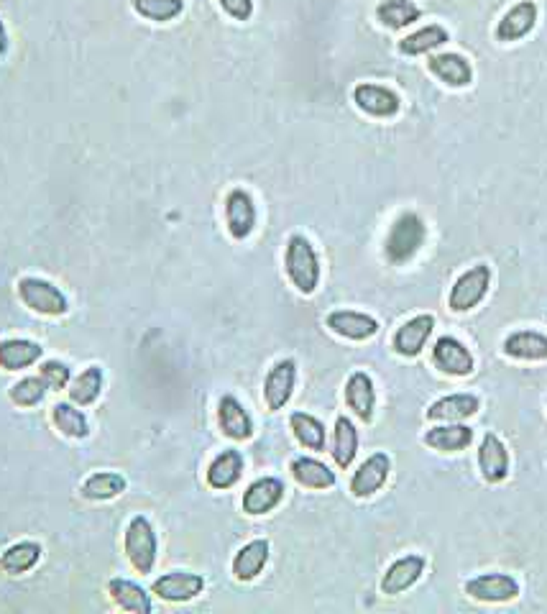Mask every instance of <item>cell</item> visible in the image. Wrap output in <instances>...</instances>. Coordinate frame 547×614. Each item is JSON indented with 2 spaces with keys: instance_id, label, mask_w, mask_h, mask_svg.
I'll list each match as a JSON object with an SVG mask.
<instances>
[{
  "instance_id": "obj_6",
  "label": "cell",
  "mask_w": 547,
  "mask_h": 614,
  "mask_svg": "<svg viewBox=\"0 0 547 614\" xmlns=\"http://www.w3.org/2000/svg\"><path fill=\"white\" fill-rule=\"evenodd\" d=\"M225 221H228V231L233 238L243 241L251 236L256 226V205L254 197L248 195L246 190H231L225 197Z\"/></svg>"
},
{
  "instance_id": "obj_21",
  "label": "cell",
  "mask_w": 547,
  "mask_h": 614,
  "mask_svg": "<svg viewBox=\"0 0 547 614\" xmlns=\"http://www.w3.org/2000/svg\"><path fill=\"white\" fill-rule=\"evenodd\" d=\"M432 328H435V318L432 315H417V318H412L409 323H404L402 328L397 331V336H394V351L402 356H417L422 351V346L427 343V338H430Z\"/></svg>"
},
{
  "instance_id": "obj_41",
  "label": "cell",
  "mask_w": 547,
  "mask_h": 614,
  "mask_svg": "<svg viewBox=\"0 0 547 614\" xmlns=\"http://www.w3.org/2000/svg\"><path fill=\"white\" fill-rule=\"evenodd\" d=\"M220 8H223L228 16H233L236 21H248L251 13H254V0H218Z\"/></svg>"
},
{
  "instance_id": "obj_15",
  "label": "cell",
  "mask_w": 547,
  "mask_h": 614,
  "mask_svg": "<svg viewBox=\"0 0 547 614\" xmlns=\"http://www.w3.org/2000/svg\"><path fill=\"white\" fill-rule=\"evenodd\" d=\"M537 24V6L532 0H522L514 8L504 13V18L496 26V39L499 41H517L530 34Z\"/></svg>"
},
{
  "instance_id": "obj_29",
  "label": "cell",
  "mask_w": 547,
  "mask_h": 614,
  "mask_svg": "<svg viewBox=\"0 0 547 614\" xmlns=\"http://www.w3.org/2000/svg\"><path fill=\"white\" fill-rule=\"evenodd\" d=\"M52 423L54 428H57L62 435H67V438H77V441H82V438L90 435L87 418L77 410L75 402H57V405L52 407Z\"/></svg>"
},
{
  "instance_id": "obj_25",
  "label": "cell",
  "mask_w": 547,
  "mask_h": 614,
  "mask_svg": "<svg viewBox=\"0 0 547 614\" xmlns=\"http://www.w3.org/2000/svg\"><path fill=\"white\" fill-rule=\"evenodd\" d=\"M504 354L522 361H545L547 359V336L535 331H517L504 341Z\"/></svg>"
},
{
  "instance_id": "obj_38",
  "label": "cell",
  "mask_w": 547,
  "mask_h": 614,
  "mask_svg": "<svg viewBox=\"0 0 547 614\" xmlns=\"http://www.w3.org/2000/svg\"><path fill=\"white\" fill-rule=\"evenodd\" d=\"M47 392L49 387L41 377H24L8 389V397H11V402L16 407H36L44 402Z\"/></svg>"
},
{
  "instance_id": "obj_1",
  "label": "cell",
  "mask_w": 547,
  "mask_h": 614,
  "mask_svg": "<svg viewBox=\"0 0 547 614\" xmlns=\"http://www.w3.org/2000/svg\"><path fill=\"white\" fill-rule=\"evenodd\" d=\"M284 267H287L289 279L302 295H312L320 282V259H317L315 249L305 236L294 233L287 244V254H284Z\"/></svg>"
},
{
  "instance_id": "obj_33",
  "label": "cell",
  "mask_w": 547,
  "mask_h": 614,
  "mask_svg": "<svg viewBox=\"0 0 547 614\" xmlns=\"http://www.w3.org/2000/svg\"><path fill=\"white\" fill-rule=\"evenodd\" d=\"M126 489V479L116 471H98L82 484V497L93 499V502H105L113 499Z\"/></svg>"
},
{
  "instance_id": "obj_12",
  "label": "cell",
  "mask_w": 547,
  "mask_h": 614,
  "mask_svg": "<svg viewBox=\"0 0 547 614\" xmlns=\"http://www.w3.org/2000/svg\"><path fill=\"white\" fill-rule=\"evenodd\" d=\"M432 359L438 364V369H443L450 377H468L473 371V356L461 341L445 336L435 343L432 348Z\"/></svg>"
},
{
  "instance_id": "obj_27",
  "label": "cell",
  "mask_w": 547,
  "mask_h": 614,
  "mask_svg": "<svg viewBox=\"0 0 547 614\" xmlns=\"http://www.w3.org/2000/svg\"><path fill=\"white\" fill-rule=\"evenodd\" d=\"M481 402L473 394H450L443 397L435 405L427 410V418L430 420H466L471 415H476Z\"/></svg>"
},
{
  "instance_id": "obj_42",
  "label": "cell",
  "mask_w": 547,
  "mask_h": 614,
  "mask_svg": "<svg viewBox=\"0 0 547 614\" xmlns=\"http://www.w3.org/2000/svg\"><path fill=\"white\" fill-rule=\"evenodd\" d=\"M8 54V31L6 24H3V18H0V59Z\"/></svg>"
},
{
  "instance_id": "obj_5",
  "label": "cell",
  "mask_w": 547,
  "mask_h": 614,
  "mask_svg": "<svg viewBox=\"0 0 547 614\" xmlns=\"http://www.w3.org/2000/svg\"><path fill=\"white\" fill-rule=\"evenodd\" d=\"M489 284H491V269L486 267V264H478V267L468 269L463 277H458V282H455L453 290H450L448 297L450 310H455V313L473 310V307L486 297Z\"/></svg>"
},
{
  "instance_id": "obj_32",
  "label": "cell",
  "mask_w": 547,
  "mask_h": 614,
  "mask_svg": "<svg viewBox=\"0 0 547 614\" xmlns=\"http://www.w3.org/2000/svg\"><path fill=\"white\" fill-rule=\"evenodd\" d=\"M473 430L466 425H450V428H432L427 430L425 443L435 451H463L471 446Z\"/></svg>"
},
{
  "instance_id": "obj_28",
  "label": "cell",
  "mask_w": 547,
  "mask_h": 614,
  "mask_svg": "<svg viewBox=\"0 0 547 614\" xmlns=\"http://www.w3.org/2000/svg\"><path fill=\"white\" fill-rule=\"evenodd\" d=\"M243 474V458L238 451H223L208 469V484L213 489H231Z\"/></svg>"
},
{
  "instance_id": "obj_7",
  "label": "cell",
  "mask_w": 547,
  "mask_h": 614,
  "mask_svg": "<svg viewBox=\"0 0 547 614\" xmlns=\"http://www.w3.org/2000/svg\"><path fill=\"white\" fill-rule=\"evenodd\" d=\"M353 103H356L363 113H369V116L376 118H392L397 116L399 108H402L397 93H392L389 87L369 85V82H363V85H358L356 90H353Z\"/></svg>"
},
{
  "instance_id": "obj_24",
  "label": "cell",
  "mask_w": 547,
  "mask_h": 614,
  "mask_svg": "<svg viewBox=\"0 0 547 614\" xmlns=\"http://www.w3.org/2000/svg\"><path fill=\"white\" fill-rule=\"evenodd\" d=\"M108 594H110V599L118 604V607L126 609V612H131V614H151V609H154L149 594H146V591L141 589L136 581L113 579L108 584Z\"/></svg>"
},
{
  "instance_id": "obj_2",
  "label": "cell",
  "mask_w": 547,
  "mask_h": 614,
  "mask_svg": "<svg viewBox=\"0 0 547 614\" xmlns=\"http://www.w3.org/2000/svg\"><path fill=\"white\" fill-rule=\"evenodd\" d=\"M16 292L18 300L39 315L59 318V315H67V310H70V302H67L64 292L59 290L57 284L49 282V279L21 277L16 284Z\"/></svg>"
},
{
  "instance_id": "obj_34",
  "label": "cell",
  "mask_w": 547,
  "mask_h": 614,
  "mask_svg": "<svg viewBox=\"0 0 547 614\" xmlns=\"http://www.w3.org/2000/svg\"><path fill=\"white\" fill-rule=\"evenodd\" d=\"M100 392H103V369L100 366H90L70 382V400L80 407L93 405Z\"/></svg>"
},
{
  "instance_id": "obj_10",
  "label": "cell",
  "mask_w": 547,
  "mask_h": 614,
  "mask_svg": "<svg viewBox=\"0 0 547 614\" xmlns=\"http://www.w3.org/2000/svg\"><path fill=\"white\" fill-rule=\"evenodd\" d=\"M389 471H392V461H389L386 453H374V456L366 458L361 464V469H358L351 479L353 497L366 499L371 497V494L379 492V489L384 487Z\"/></svg>"
},
{
  "instance_id": "obj_14",
  "label": "cell",
  "mask_w": 547,
  "mask_h": 614,
  "mask_svg": "<svg viewBox=\"0 0 547 614\" xmlns=\"http://www.w3.org/2000/svg\"><path fill=\"white\" fill-rule=\"evenodd\" d=\"M41 543L36 540H18V543L8 545L6 551L0 553V571L8 576H24L34 571L41 561Z\"/></svg>"
},
{
  "instance_id": "obj_18",
  "label": "cell",
  "mask_w": 547,
  "mask_h": 614,
  "mask_svg": "<svg viewBox=\"0 0 547 614\" xmlns=\"http://www.w3.org/2000/svg\"><path fill=\"white\" fill-rule=\"evenodd\" d=\"M328 328L338 336L351 338V341H366V338L376 336L379 323L371 315L353 313V310H335V313L328 315Z\"/></svg>"
},
{
  "instance_id": "obj_30",
  "label": "cell",
  "mask_w": 547,
  "mask_h": 614,
  "mask_svg": "<svg viewBox=\"0 0 547 614\" xmlns=\"http://www.w3.org/2000/svg\"><path fill=\"white\" fill-rule=\"evenodd\" d=\"M292 476L297 484L307 489H330L335 484V474L315 458H297L292 461Z\"/></svg>"
},
{
  "instance_id": "obj_8",
  "label": "cell",
  "mask_w": 547,
  "mask_h": 614,
  "mask_svg": "<svg viewBox=\"0 0 547 614\" xmlns=\"http://www.w3.org/2000/svg\"><path fill=\"white\" fill-rule=\"evenodd\" d=\"M297 382V364L292 359H284L274 364V369L266 374L264 382V400L269 410H282L289 402Z\"/></svg>"
},
{
  "instance_id": "obj_3",
  "label": "cell",
  "mask_w": 547,
  "mask_h": 614,
  "mask_svg": "<svg viewBox=\"0 0 547 614\" xmlns=\"http://www.w3.org/2000/svg\"><path fill=\"white\" fill-rule=\"evenodd\" d=\"M422 241H425V223L417 213H404L394 221L392 231L386 236L384 254L392 264H404L420 251Z\"/></svg>"
},
{
  "instance_id": "obj_16",
  "label": "cell",
  "mask_w": 547,
  "mask_h": 614,
  "mask_svg": "<svg viewBox=\"0 0 547 614\" xmlns=\"http://www.w3.org/2000/svg\"><path fill=\"white\" fill-rule=\"evenodd\" d=\"M422 571H425V558L422 556L399 558V561H394L392 566H389V571H386L384 579H381V591L389 594V597L402 594V591H407L409 586L417 584Z\"/></svg>"
},
{
  "instance_id": "obj_13",
  "label": "cell",
  "mask_w": 547,
  "mask_h": 614,
  "mask_svg": "<svg viewBox=\"0 0 547 614\" xmlns=\"http://www.w3.org/2000/svg\"><path fill=\"white\" fill-rule=\"evenodd\" d=\"M284 484L274 476H264V479L254 481L243 494V512L246 515H266L282 502Z\"/></svg>"
},
{
  "instance_id": "obj_9",
  "label": "cell",
  "mask_w": 547,
  "mask_h": 614,
  "mask_svg": "<svg viewBox=\"0 0 547 614\" xmlns=\"http://www.w3.org/2000/svg\"><path fill=\"white\" fill-rule=\"evenodd\" d=\"M205 586V579L200 574H190V571H172L164 574L162 579L154 581V594L164 602H190Z\"/></svg>"
},
{
  "instance_id": "obj_11",
  "label": "cell",
  "mask_w": 547,
  "mask_h": 614,
  "mask_svg": "<svg viewBox=\"0 0 547 614\" xmlns=\"http://www.w3.org/2000/svg\"><path fill=\"white\" fill-rule=\"evenodd\" d=\"M466 591L478 602H512L519 597V584L507 574H484L468 581Z\"/></svg>"
},
{
  "instance_id": "obj_40",
  "label": "cell",
  "mask_w": 547,
  "mask_h": 614,
  "mask_svg": "<svg viewBox=\"0 0 547 614\" xmlns=\"http://www.w3.org/2000/svg\"><path fill=\"white\" fill-rule=\"evenodd\" d=\"M39 377L44 379V384H47L52 392H59V389H64L72 382V371L70 366L62 364V361H44L39 369Z\"/></svg>"
},
{
  "instance_id": "obj_39",
  "label": "cell",
  "mask_w": 547,
  "mask_h": 614,
  "mask_svg": "<svg viewBox=\"0 0 547 614\" xmlns=\"http://www.w3.org/2000/svg\"><path fill=\"white\" fill-rule=\"evenodd\" d=\"M133 11L156 24H164L185 11V0H133Z\"/></svg>"
},
{
  "instance_id": "obj_22",
  "label": "cell",
  "mask_w": 547,
  "mask_h": 614,
  "mask_svg": "<svg viewBox=\"0 0 547 614\" xmlns=\"http://www.w3.org/2000/svg\"><path fill=\"white\" fill-rule=\"evenodd\" d=\"M346 402L358 418L369 423L374 418V407H376V392H374V382H371L369 374L363 371H356L351 374L346 384Z\"/></svg>"
},
{
  "instance_id": "obj_17",
  "label": "cell",
  "mask_w": 547,
  "mask_h": 614,
  "mask_svg": "<svg viewBox=\"0 0 547 614\" xmlns=\"http://www.w3.org/2000/svg\"><path fill=\"white\" fill-rule=\"evenodd\" d=\"M478 466H481V474H484V479L489 481V484H499V481L507 479V448H504V443H501L494 433L484 435V443L478 448Z\"/></svg>"
},
{
  "instance_id": "obj_20",
  "label": "cell",
  "mask_w": 547,
  "mask_h": 614,
  "mask_svg": "<svg viewBox=\"0 0 547 614\" xmlns=\"http://www.w3.org/2000/svg\"><path fill=\"white\" fill-rule=\"evenodd\" d=\"M44 348L29 338H6L0 341V369L21 371L41 361Z\"/></svg>"
},
{
  "instance_id": "obj_26",
  "label": "cell",
  "mask_w": 547,
  "mask_h": 614,
  "mask_svg": "<svg viewBox=\"0 0 547 614\" xmlns=\"http://www.w3.org/2000/svg\"><path fill=\"white\" fill-rule=\"evenodd\" d=\"M430 72L443 82H448L450 87H466L473 80L471 64H468L466 57H458V54H438V57H432Z\"/></svg>"
},
{
  "instance_id": "obj_19",
  "label": "cell",
  "mask_w": 547,
  "mask_h": 614,
  "mask_svg": "<svg viewBox=\"0 0 547 614\" xmlns=\"http://www.w3.org/2000/svg\"><path fill=\"white\" fill-rule=\"evenodd\" d=\"M218 420L220 430H223L228 438H233V441H248V438L254 435V423H251L248 412L243 410V405L233 394H225L223 400H220Z\"/></svg>"
},
{
  "instance_id": "obj_37",
  "label": "cell",
  "mask_w": 547,
  "mask_h": 614,
  "mask_svg": "<svg viewBox=\"0 0 547 614\" xmlns=\"http://www.w3.org/2000/svg\"><path fill=\"white\" fill-rule=\"evenodd\" d=\"M445 41H448V31H445L443 26H425V29L415 31L412 36L399 41V52L409 54V57H417V54H425L430 52V49L440 47Z\"/></svg>"
},
{
  "instance_id": "obj_31",
  "label": "cell",
  "mask_w": 547,
  "mask_h": 614,
  "mask_svg": "<svg viewBox=\"0 0 547 614\" xmlns=\"http://www.w3.org/2000/svg\"><path fill=\"white\" fill-rule=\"evenodd\" d=\"M358 453V430L348 418L335 420L333 435V458L340 469H348Z\"/></svg>"
},
{
  "instance_id": "obj_35",
  "label": "cell",
  "mask_w": 547,
  "mask_h": 614,
  "mask_svg": "<svg viewBox=\"0 0 547 614\" xmlns=\"http://www.w3.org/2000/svg\"><path fill=\"white\" fill-rule=\"evenodd\" d=\"M289 425H292L294 438H297L302 446L310 448V451H323V448H325V428H323V423H320V420L312 418V415H307V412H292Z\"/></svg>"
},
{
  "instance_id": "obj_36",
  "label": "cell",
  "mask_w": 547,
  "mask_h": 614,
  "mask_svg": "<svg viewBox=\"0 0 547 614\" xmlns=\"http://www.w3.org/2000/svg\"><path fill=\"white\" fill-rule=\"evenodd\" d=\"M376 16L389 29H404V26L415 24L417 18H420V8L412 0H384L376 8Z\"/></svg>"
},
{
  "instance_id": "obj_23",
  "label": "cell",
  "mask_w": 547,
  "mask_h": 614,
  "mask_svg": "<svg viewBox=\"0 0 547 614\" xmlns=\"http://www.w3.org/2000/svg\"><path fill=\"white\" fill-rule=\"evenodd\" d=\"M269 561V540H251L233 558V576L238 581H251L264 571Z\"/></svg>"
},
{
  "instance_id": "obj_4",
  "label": "cell",
  "mask_w": 547,
  "mask_h": 614,
  "mask_svg": "<svg viewBox=\"0 0 547 614\" xmlns=\"http://www.w3.org/2000/svg\"><path fill=\"white\" fill-rule=\"evenodd\" d=\"M156 533L144 515H136L126 528V556L139 574H151L156 563Z\"/></svg>"
}]
</instances>
